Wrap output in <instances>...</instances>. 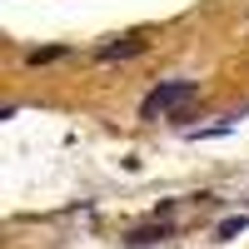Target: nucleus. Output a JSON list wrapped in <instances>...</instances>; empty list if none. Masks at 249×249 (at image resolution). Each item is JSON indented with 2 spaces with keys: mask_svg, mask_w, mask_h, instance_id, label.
I'll return each instance as SVG.
<instances>
[{
  "mask_svg": "<svg viewBox=\"0 0 249 249\" xmlns=\"http://www.w3.org/2000/svg\"><path fill=\"white\" fill-rule=\"evenodd\" d=\"M199 95V80H160V85L140 100V120H160V115H175L179 105H190Z\"/></svg>",
  "mask_w": 249,
  "mask_h": 249,
  "instance_id": "1",
  "label": "nucleus"
},
{
  "mask_svg": "<svg viewBox=\"0 0 249 249\" xmlns=\"http://www.w3.org/2000/svg\"><path fill=\"white\" fill-rule=\"evenodd\" d=\"M144 45H140V40H120V45H105V50H100V60H124V55H140Z\"/></svg>",
  "mask_w": 249,
  "mask_h": 249,
  "instance_id": "2",
  "label": "nucleus"
},
{
  "mask_svg": "<svg viewBox=\"0 0 249 249\" xmlns=\"http://www.w3.org/2000/svg\"><path fill=\"white\" fill-rule=\"evenodd\" d=\"M244 224H249V214H230V219H219V239H234V234H244Z\"/></svg>",
  "mask_w": 249,
  "mask_h": 249,
  "instance_id": "3",
  "label": "nucleus"
},
{
  "mask_svg": "<svg viewBox=\"0 0 249 249\" xmlns=\"http://www.w3.org/2000/svg\"><path fill=\"white\" fill-rule=\"evenodd\" d=\"M164 234H170L164 224H160V230H155V224H144V230H135V234H130V244H135V249H144V244H155V239H164Z\"/></svg>",
  "mask_w": 249,
  "mask_h": 249,
  "instance_id": "4",
  "label": "nucleus"
}]
</instances>
